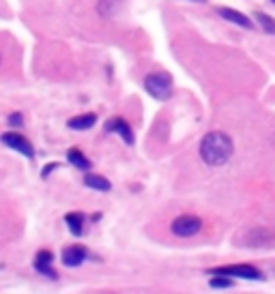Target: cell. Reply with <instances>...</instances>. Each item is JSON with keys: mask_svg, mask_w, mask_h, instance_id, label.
I'll return each mask as SVG.
<instances>
[{"mask_svg": "<svg viewBox=\"0 0 275 294\" xmlns=\"http://www.w3.org/2000/svg\"><path fill=\"white\" fill-rule=\"evenodd\" d=\"M235 155V144H232V138L224 131H211L202 138L200 142V159L207 163V166L219 168L226 166L230 161V157Z\"/></svg>", "mask_w": 275, "mask_h": 294, "instance_id": "1", "label": "cell"}, {"mask_svg": "<svg viewBox=\"0 0 275 294\" xmlns=\"http://www.w3.org/2000/svg\"><path fill=\"white\" fill-rule=\"evenodd\" d=\"M144 88L157 101H166L172 97V78L168 73H149L144 78Z\"/></svg>", "mask_w": 275, "mask_h": 294, "instance_id": "2", "label": "cell"}, {"mask_svg": "<svg viewBox=\"0 0 275 294\" xmlns=\"http://www.w3.org/2000/svg\"><path fill=\"white\" fill-rule=\"evenodd\" d=\"M170 230L174 236L187 238V236H194L202 230V219L196 215H181L170 223Z\"/></svg>", "mask_w": 275, "mask_h": 294, "instance_id": "3", "label": "cell"}, {"mask_svg": "<svg viewBox=\"0 0 275 294\" xmlns=\"http://www.w3.org/2000/svg\"><path fill=\"white\" fill-rule=\"evenodd\" d=\"M213 275H226V277H239V279H262V273L256 266L249 264H228V266H219L215 270H211Z\"/></svg>", "mask_w": 275, "mask_h": 294, "instance_id": "4", "label": "cell"}, {"mask_svg": "<svg viewBox=\"0 0 275 294\" xmlns=\"http://www.w3.org/2000/svg\"><path fill=\"white\" fill-rule=\"evenodd\" d=\"M0 142H2L4 146H9V148L22 152V155L28 157V159H32V157H34V146L28 142L24 135H20V133H11V131L9 133H2V135H0Z\"/></svg>", "mask_w": 275, "mask_h": 294, "instance_id": "5", "label": "cell"}, {"mask_svg": "<svg viewBox=\"0 0 275 294\" xmlns=\"http://www.w3.org/2000/svg\"><path fill=\"white\" fill-rule=\"evenodd\" d=\"M269 238H271V234L265 228H251V230H243L239 234L237 243L241 247H265L269 243Z\"/></svg>", "mask_w": 275, "mask_h": 294, "instance_id": "6", "label": "cell"}, {"mask_svg": "<svg viewBox=\"0 0 275 294\" xmlns=\"http://www.w3.org/2000/svg\"><path fill=\"white\" fill-rule=\"evenodd\" d=\"M105 131H110V133H119L121 138H122V142L129 144V146L136 142V138H133V131H131L129 122H127L125 118H110L108 122H105Z\"/></svg>", "mask_w": 275, "mask_h": 294, "instance_id": "7", "label": "cell"}, {"mask_svg": "<svg viewBox=\"0 0 275 294\" xmlns=\"http://www.w3.org/2000/svg\"><path fill=\"white\" fill-rule=\"evenodd\" d=\"M52 262H54V256H52V251H48V249H41L39 254H37V258H34V268H37V273L45 275V277L56 279L58 275H56L54 266H52Z\"/></svg>", "mask_w": 275, "mask_h": 294, "instance_id": "8", "label": "cell"}, {"mask_svg": "<svg viewBox=\"0 0 275 294\" xmlns=\"http://www.w3.org/2000/svg\"><path fill=\"white\" fill-rule=\"evenodd\" d=\"M86 258H89V251L82 245H71L62 251V264L69 268H75V266H80V264H84Z\"/></svg>", "mask_w": 275, "mask_h": 294, "instance_id": "9", "label": "cell"}, {"mask_svg": "<svg viewBox=\"0 0 275 294\" xmlns=\"http://www.w3.org/2000/svg\"><path fill=\"white\" fill-rule=\"evenodd\" d=\"M217 15L224 17L226 22H232V24H237V26H241V28H247V30H251V28H254V22H251L247 15H243L241 11H237V9L219 7V9H217Z\"/></svg>", "mask_w": 275, "mask_h": 294, "instance_id": "10", "label": "cell"}, {"mask_svg": "<svg viewBox=\"0 0 275 294\" xmlns=\"http://www.w3.org/2000/svg\"><path fill=\"white\" fill-rule=\"evenodd\" d=\"M84 185L89 187V189H95V191H110L112 189V183H110L108 178H103V176H99V174H92L89 172L84 176Z\"/></svg>", "mask_w": 275, "mask_h": 294, "instance_id": "11", "label": "cell"}, {"mask_svg": "<svg viewBox=\"0 0 275 294\" xmlns=\"http://www.w3.org/2000/svg\"><path fill=\"white\" fill-rule=\"evenodd\" d=\"M122 7V0H99L97 4V13L103 17V20H108V17H114L119 13V9Z\"/></svg>", "mask_w": 275, "mask_h": 294, "instance_id": "12", "label": "cell"}, {"mask_svg": "<svg viewBox=\"0 0 275 294\" xmlns=\"http://www.w3.org/2000/svg\"><path fill=\"white\" fill-rule=\"evenodd\" d=\"M65 223L73 236H82V232H84V215L82 213H67Z\"/></svg>", "mask_w": 275, "mask_h": 294, "instance_id": "13", "label": "cell"}, {"mask_svg": "<svg viewBox=\"0 0 275 294\" xmlns=\"http://www.w3.org/2000/svg\"><path fill=\"white\" fill-rule=\"evenodd\" d=\"M97 116L95 114H82V116H75V118H71L67 122L69 129H75V131H86V129H91L92 125H95Z\"/></svg>", "mask_w": 275, "mask_h": 294, "instance_id": "14", "label": "cell"}, {"mask_svg": "<svg viewBox=\"0 0 275 294\" xmlns=\"http://www.w3.org/2000/svg\"><path fill=\"white\" fill-rule=\"evenodd\" d=\"M67 159H69V163H71L73 168H78V170H82V172H89L91 170V161L84 157V152L82 150H78V148H71L67 152Z\"/></svg>", "mask_w": 275, "mask_h": 294, "instance_id": "15", "label": "cell"}, {"mask_svg": "<svg viewBox=\"0 0 275 294\" xmlns=\"http://www.w3.org/2000/svg\"><path fill=\"white\" fill-rule=\"evenodd\" d=\"M254 17H256V22H258V26H260L267 34H275V17L262 13V11H256Z\"/></svg>", "mask_w": 275, "mask_h": 294, "instance_id": "16", "label": "cell"}, {"mask_svg": "<svg viewBox=\"0 0 275 294\" xmlns=\"http://www.w3.org/2000/svg\"><path fill=\"white\" fill-rule=\"evenodd\" d=\"M209 286L215 288V290H226V288H232V277H226V275H215V277L209 281Z\"/></svg>", "mask_w": 275, "mask_h": 294, "instance_id": "17", "label": "cell"}, {"mask_svg": "<svg viewBox=\"0 0 275 294\" xmlns=\"http://www.w3.org/2000/svg\"><path fill=\"white\" fill-rule=\"evenodd\" d=\"M7 120H9L11 127H22V125H24V116H22L20 112H13V114H9Z\"/></svg>", "mask_w": 275, "mask_h": 294, "instance_id": "18", "label": "cell"}, {"mask_svg": "<svg viewBox=\"0 0 275 294\" xmlns=\"http://www.w3.org/2000/svg\"><path fill=\"white\" fill-rule=\"evenodd\" d=\"M54 168H58V163H50V166H45V168H43V172H41V176H43V178H48L50 172H52Z\"/></svg>", "mask_w": 275, "mask_h": 294, "instance_id": "19", "label": "cell"}, {"mask_svg": "<svg viewBox=\"0 0 275 294\" xmlns=\"http://www.w3.org/2000/svg\"><path fill=\"white\" fill-rule=\"evenodd\" d=\"M194 2H207V0H194Z\"/></svg>", "mask_w": 275, "mask_h": 294, "instance_id": "20", "label": "cell"}, {"mask_svg": "<svg viewBox=\"0 0 275 294\" xmlns=\"http://www.w3.org/2000/svg\"><path fill=\"white\" fill-rule=\"evenodd\" d=\"M271 2H273V4H275V0H271Z\"/></svg>", "mask_w": 275, "mask_h": 294, "instance_id": "21", "label": "cell"}, {"mask_svg": "<svg viewBox=\"0 0 275 294\" xmlns=\"http://www.w3.org/2000/svg\"><path fill=\"white\" fill-rule=\"evenodd\" d=\"M0 60H2V56H0Z\"/></svg>", "mask_w": 275, "mask_h": 294, "instance_id": "22", "label": "cell"}]
</instances>
